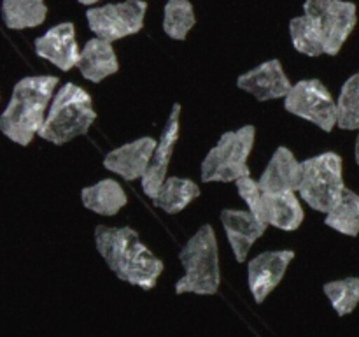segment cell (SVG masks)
Here are the masks:
<instances>
[{
  "label": "cell",
  "instance_id": "obj_1",
  "mask_svg": "<svg viewBox=\"0 0 359 337\" xmlns=\"http://www.w3.org/2000/svg\"><path fill=\"white\" fill-rule=\"evenodd\" d=\"M95 246L109 269L121 281L146 291L156 286L165 263L140 241L137 230L98 225L95 228Z\"/></svg>",
  "mask_w": 359,
  "mask_h": 337
},
{
  "label": "cell",
  "instance_id": "obj_2",
  "mask_svg": "<svg viewBox=\"0 0 359 337\" xmlns=\"http://www.w3.org/2000/svg\"><path fill=\"white\" fill-rule=\"evenodd\" d=\"M56 84V76H28L14 84L9 104L0 116V130L7 139L28 146L39 136L48 116V105L55 97Z\"/></svg>",
  "mask_w": 359,
  "mask_h": 337
},
{
  "label": "cell",
  "instance_id": "obj_3",
  "mask_svg": "<svg viewBox=\"0 0 359 337\" xmlns=\"http://www.w3.org/2000/svg\"><path fill=\"white\" fill-rule=\"evenodd\" d=\"M95 119L97 112L91 95L77 84L65 83L53 97L39 137L56 146H62L76 137L88 133Z\"/></svg>",
  "mask_w": 359,
  "mask_h": 337
},
{
  "label": "cell",
  "instance_id": "obj_4",
  "mask_svg": "<svg viewBox=\"0 0 359 337\" xmlns=\"http://www.w3.org/2000/svg\"><path fill=\"white\" fill-rule=\"evenodd\" d=\"M184 276L175 283V293L216 295L221 286L219 246L210 225H202L179 253Z\"/></svg>",
  "mask_w": 359,
  "mask_h": 337
},
{
  "label": "cell",
  "instance_id": "obj_5",
  "mask_svg": "<svg viewBox=\"0 0 359 337\" xmlns=\"http://www.w3.org/2000/svg\"><path fill=\"white\" fill-rule=\"evenodd\" d=\"M256 128L244 125L238 130L224 132L216 146L205 154L200 167L203 183H230L251 176L248 158L255 147Z\"/></svg>",
  "mask_w": 359,
  "mask_h": 337
},
{
  "label": "cell",
  "instance_id": "obj_6",
  "mask_svg": "<svg viewBox=\"0 0 359 337\" xmlns=\"http://www.w3.org/2000/svg\"><path fill=\"white\" fill-rule=\"evenodd\" d=\"M302 164L304 179L298 193L314 211L330 213L346 190L342 157L333 151H326L307 158Z\"/></svg>",
  "mask_w": 359,
  "mask_h": 337
},
{
  "label": "cell",
  "instance_id": "obj_7",
  "mask_svg": "<svg viewBox=\"0 0 359 337\" xmlns=\"http://www.w3.org/2000/svg\"><path fill=\"white\" fill-rule=\"evenodd\" d=\"M238 195L248 204L249 211L269 227L293 232L304 223V207L294 192L269 193L263 192L259 183L251 176L235 181Z\"/></svg>",
  "mask_w": 359,
  "mask_h": 337
},
{
  "label": "cell",
  "instance_id": "obj_8",
  "mask_svg": "<svg viewBox=\"0 0 359 337\" xmlns=\"http://www.w3.org/2000/svg\"><path fill=\"white\" fill-rule=\"evenodd\" d=\"M304 14L325 44V55L337 56L358 23V7L349 0H305Z\"/></svg>",
  "mask_w": 359,
  "mask_h": 337
},
{
  "label": "cell",
  "instance_id": "obj_9",
  "mask_svg": "<svg viewBox=\"0 0 359 337\" xmlns=\"http://www.w3.org/2000/svg\"><path fill=\"white\" fill-rule=\"evenodd\" d=\"M287 112L314 123L323 132H332L339 123V109L333 95L319 79H302L284 98Z\"/></svg>",
  "mask_w": 359,
  "mask_h": 337
},
{
  "label": "cell",
  "instance_id": "obj_10",
  "mask_svg": "<svg viewBox=\"0 0 359 337\" xmlns=\"http://www.w3.org/2000/svg\"><path fill=\"white\" fill-rule=\"evenodd\" d=\"M146 13V0H125L102 7H91L86 11V21L97 37L114 42L139 34L144 28Z\"/></svg>",
  "mask_w": 359,
  "mask_h": 337
},
{
  "label": "cell",
  "instance_id": "obj_11",
  "mask_svg": "<svg viewBox=\"0 0 359 337\" xmlns=\"http://www.w3.org/2000/svg\"><path fill=\"white\" fill-rule=\"evenodd\" d=\"M294 260L293 249L263 251L248 263V284L256 304H263L283 281L290 263Z\"/></svg>",
  "mask_w": 359,
  "mask_h": 337
},
{
  "label": "cell",
  "instance_id": "obj_12",
  "mask_svg": "<svg viewBox=\"0 0 359 337\" xmlns=\"http://www.w3.org/2000/svg\"><path fill=\"white\" fill-rule=\"evenodd\" d=\"M181 104L172 105V111L170 114H168L167 123H165L160 140H158V146L156 150H154L149 168L146 171L144 178L140 179L142 192L146 193L149 199H154V197H156L158 190L161 188V185H163L165 179H167L168 165H170L175 144H177L179 140V133H181Z\"/></svg>",
  "mask_w": 359,
  "mask_h": 337
},
{
  "label": "cell",
  "instance_id": "obj_13",
  "mask_svg": "<svg viewBox=\"0 0 359 337\" xmlns=\"http://www.w3.org/2000/svg\"><path fill=\"white\" fill-rule=\"evenodd\" d=\"M237 86L241 90L251 93L256 100H277V98H286L293 83L286 76L283 69V63L279 60H269L255 69L248 70L245 74L238 76Z\"/></svg>",
  "mask_w": 359,
  "mask_h": 337
},
{
  "label": "cell",
  "instance_id": "obj_14",
  "mask_svg": "<svg viewBox=\"0 0 359 337\" xmlns=\"http://www.w3.org/2000/svg\"><path fill=\"white\" fill-rule=\"evenodd\" d=\"M35 53L42 60H48L63 72L77 67L81 49L76 41V27L74 23L63 21L49 28L46 34L35 39Z\"/></svg>",
  "mask_w": 359,
  "mask_h": 337
},
{
  "label": "cell",
  "instance_id": "obj_15",
  "mask_svg": "<svg viewBox=\"0 0 359 337\" xmlns=\"http://www.w3.org/2000/svg\"><path fill=\"white\" fill-rule=\"evenodd\" d=\"M156 146L158 140H154L153 137H140L109 151L104 158V167L121 176L126 181L142 179L149 168Z\"/></svg>",
  "mask_w": 359,
  "mask_h": 337
},
{
  "label": "cell",
  "instance_id": "obj_16",
  "mask_svg": "<svg viewBox=\"0 0 359 337\" xmlns=\"http://www.w3.org/2000/svg\"><path fill=\"white\" fill-rule=\"evenodd\" d=\"M221 223H223L231 251H233L235 260L238 263L248 260V255L255 242L265 234L266 227H269L262 220H258L251 211L241 209L221 211Z\"/></svg>",
  "mask_w": 359,
  "mask_h": 337
},
{
  "label": "cell",
  "instance_id": "obj_17",
  "mask_svg": "<svg viewBox=\"0 0 359 337\" xmlns=\"http://www.w3.org/2000/svg\"><path fill=\"white\" fill-rule=\"evenodd\" d=\"M302 179H304V164L294 157L290 147L280 146L273 151L258 183L263 192L297 193L302 186Z\"/></svg>",
  "mask_w": 359,
  "mask_h": 337
},
{
  "label": "cell",
  "instance_id": "obj_18",
  "mask_svg": "<svg viewBox=\"0 0 359 337\" xmlns=\"http://www.w3.org/2000/svg\"><path fill=\"white\" fill-rule=\"evenodd\" d=\"M77 69L81 70L84 79L91 81V83H100L105 77L118 72L119 62L114 48H112V42L100 37L90 39L81 49Z\"/></svg>",
  "mask_w": 359,
  "mask_h": 337
},
{
  "label": "cell",
  "instance_id": "obj_19",
  "mask_svg": "<svg viewBox=\"0 0 359 337\" xmlns=\"http://www.w3.org/2000/svg\"><path fill=\"white\" fill-rule=\"evenodd\" d=\"M81 200L86 209L100 216H114L128 204V197L116 179H102L81 190Z\"/></svg>",
  "mask_w": 359,
  "mask_h": 337
},
{
  "label": "cell",
  "instance_id": "obj_20",
  "mask_svg": "<svg viewBox=\"0 0 359 337\" xmlns=\"http://www.w3.org/2000/svg\"><path fill=\"white\" fill-rule=\"evenodd\" d=\"M200 197V186L189 178L170 176L165 179L161 188L153 199L154 206L167 214H177Z\"/></svg>",
  "mask_w": 359,
  "mask_h": 337
},
{
  "label": "cell",
  "instance_id": "obj_21",
  "mask_svg": "<svg viewBox=\"0 0 359 337\" xmlns=\"http://www.w3.org/2000/svg\"><path fill=\"white\" fill-rule=\"evenodd\" d=\"M48 18L44 0H2V20L11 30L41 27Z\"/></svg>",
  "mask_w": 359,
  "mask_h": 337
},
{
  "label": "cell",
  "instance_id": "obj_22",
  "mask_svg": "<svg viewBox=\"0 0 359 337\" xmlns=\"http://www.w3.org/2000/svg\"><path fill=\"white\" fill-rule=\"evenodd\" d=\"M325 223L333 230L340 232L349 237H356L359 234V195L353 190H344L339 202L326 213Z\"/></svg>",
  "mask_w": 359,
  "mask_h": 337
},
{
  "label": "cell",
  "instance_id": "obj_23",
  "mask_svg": "<svg viewBox=\"0 0 359 337\" xmlns=\"http://www.w3.org/2000/svg\"><path fill=\"white\" fill-rule=\"evenodd\" d=\"M195 23V7L189 0H168L165 4L163 32L170 39L184 41Z\"/></svg>",
  "mask_w": 359,
  "mask_h": 337
},
{
  "label": "cell",
  "instance_id": "obj_24",
  "mask_svg": "<svg viewBox=\"0 0 359 337\" xmlns=\"http://www.w3.org/2000/svg\"><path fill=\"white\" fill-rule=\"evenodd\" d=\"M290 35L293 48L302 55L312 56V58L325 55V44H323L321 35L305 14L290 21Z\"/></svg>",
  "mask_w": 359,
  "mask_h": 337
},
{
  "label": "cell",
  "instance_id": "obj_25",
  "mask_svg": "<svg viewBox=\"0 0 359 337\" xmlns=\"http://www.w3.org/2000/svg\"><path fill=\"white\" fill-rule=\"evenodd\" d=\"M325 295L339 316L351 315L359 304V277H344L330 281L323 286Z\"/></svg>",
  "mask_w": 359,
  "mask_h": 337
},
{
  "label": "cell",
  "instance_id": "obj_26",
  "mask_svg": "<svg viewBox=\"0 0 359 337\" xmlns=\"http://www.w3.org/2000/svg\"><path fill=\"white\" fill-rule=\"evenodd\" d=\"M337 109H339V123H337L339 128L359 130V72L353 74L344 83L337 100Z\"/></svg>",
  "mask_w": 359,
  "mask_h": 337
},
{
  "label": "cell",
  "instance_id": "obj_27",
  "mask_svg": "<svg viewBox=\"0 0 359 337\" xmlns=\"http://www.w3.org/2000/svg\"><path fill=\"white\" fill-rule=\"evenodd\" d=\"M79 4H83V6H93V4L100 2V0H77Z\"/></svg>",
  "mask_w": 359,
  "mask_h": 337
},
{
  "label": "cell",
  "instance_id": "obj_28",
  "mask_svg": "<svg viewBox=\"0 0 359 337\" xmlns=\"http://www.w3.org/2000/svg\"><path fill=\"white\" fill-rule=\"evenodd\" d=\"M354 154H356V164L359 165V133H358V139H356V147H354Z\"/></svg>",
  "mask_w": 359,
  "mask_h": 337
}]
</instances>
